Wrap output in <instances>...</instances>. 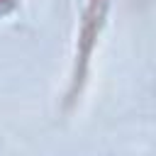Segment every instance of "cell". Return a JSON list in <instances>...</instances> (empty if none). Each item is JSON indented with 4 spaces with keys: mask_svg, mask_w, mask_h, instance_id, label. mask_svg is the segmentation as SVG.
<instances>
[{
    "mask_svg": "<svg viewBox=\"0 0 156 156\" xmlns=\"http://www.w3.org/2000/svg\"><path fill=\"white\" fill-rule=\"evenodd\" d=\"M0 2H2V0H0Z\"/></svg>",
    "mask_w": 156,
    "mask_h": 156,
    "instance_id": "obj_1",
    "label": "cell"
}]
</instances>
